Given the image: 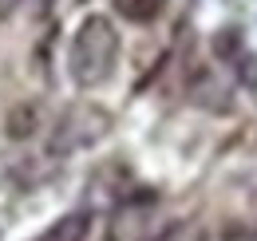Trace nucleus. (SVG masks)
I'll list each match as a JSON object with an SVG mask.
<instances>
[{
    "instance_id": "7ed1b4c3",
    "label": "nucleus",
    "mask_w": 257,
    "mask_h": 241,
    "mask_svg": "<svg viewBox=\"0 0 257 241\" xmlns=\"http://www.w3.org/2000/svg\"><path fill=\"white\" fill-rule=\"evenodd\" d=\"M87 229H91V217L83 210L75 213H64V217H56L44 233H36L32 241H87Z\"/></svg>"
},
{
    "instance_id": "f257e3e1",
    "label": "nucleus",
    "mask_w": 257,
    "mask_h": 241,
    "mask_svg": "<svg viewBox=\"0 0 257 241\" xmlns=\"http://www.w3.org/2000/svg\"><path fill=\"white\" fill-rule=\"evenodd\" d=\"M119 32L111 24V16L91 12L75 36H71V48H67V75L79 91H95L103 87L111 75H115V63H119Z\"/></svg>"
},
{
    "instance_id": "0eeeda50",
    "label": "nucleus",
    "mask_w": 257,
    "mask_h": 241,
    "mask_svg": "<svg viewBox=\"0 0 257 241\" xmlns=\"http://www.w3.org/2000/svg\"><path fill=\"white\" fill-rule=\"evenodd\" d=\"M245 52V40H241V28H218L214 32V56L225 63H233Z\"/></svg>"
},
{
    "instance_id": "9d476101",
    "label": "nucleus",
    "mask_w": 257,
    "mask_h": 241,
    "mask_svg": "<svg viewBox=\"0 0 257 241\" xmlns=\"http://www.w3.org/2000/svg\"><path fill=\"white\" fill-rule=\"evenodd\" d=\"M20 4H24V0H0V20H8V16L20 8Z\"/></svg>"
},
{
    "instance_id": "6e6552de",
    "label": "nucleus",
    "mask_w": 257,
    "mask_h": 241,
    "mask_svg": "<svg viewBox=\"0 0 257 241\" xmlns=\"http://www.w3.org/2000/svg\"><path fill=\"white\" fill-rule=\"evenodd\" d=\"M155 241H206V229H202L198 221H174V225Z\"/></svg>"
},
{
    "instance_id": "1a4fd4ad",
    "label": "nucleus",
    "mask_w": 257,
    "mask_h": 241,
    "mask_svg": "<svg viewBox=\"0 0 257 241\" xmlns=\"http://www.w3.org/2000/svg\"><path fill=\"white\" fill-rule=\"evenodd\" d=\"M233 71H237V79H241L249 91H257V56L253 52H241V56L233 60Z\"/></svg>"
},
{
    "instance_id": "39448f33",
    "label": "nucleus",
    "mask_w": 257,
    "mask_h": 241,
    "mask_svg": "<svg viewBox=\"0 0 257 241\" xmlns=\"http://www.w3.org/2000/svg\"><path fill=\"white\" fill-rule=\"evenodd\" d=\"M111 8L131 24H155L166 8V0H111Z\"/></svg>"
},
{
    "instance_id": "9b49d317",
    "label": "nucleus",
    "mask_w": 257,
    "mask_h": 241,
    "mask_svg": "<svg viewBox=\"0 0 257 241\" xmlns=\"http://www.w3.org/2000/svg\"><path fill=\"white\" fill-rule=\"evenodd\" d=\"M40 4H44V8H48V4H56V0H40Z\"/></svg>"
},
{
    "instance_id": "f03ea898",
    "label": "nucleus",
    "mask_w": 257,
    "mask_h": 241,
    "mask_svg": "<svg viewBox=\"0 0 257 241\" xmlns=\"http://www.w3.org/2000/svg\"><path fill=\"white\" fill-rule=\"evenodd\" d=\"M115 127V115L107 107H99L91 99H79L71 103L60 119L52 123L48 131V154L52 158H67V154H79V151H91L99 147Z\"/></svg>"
},
{
    "instance_id": "423d86ee",
    "label": "nucleus",
    "mask_w": 257,
    "mask_h": 241,
    "mask_svg": "<svg viewBox=\"0 0 257 241\" xmlns=\"http://www.w3.org/2000/svg\"><path fill=\"white\" fill-rule=\"evenodd\" d=\"M218 237L222 241H257V210L241 213V217H225Z\"/></svg>"
},
{
    "instance_id": "20e7f679",
    "label": "nucleus",
    "mask_w": 257,
    "mask_h": 241,
    "mask_svg": "<svg viewBox=\"0 0 257 241\" xmlns=\"http://www.w3.org/2000/svg\"><path fill=\"white\" fill-rule=\"evenodd\" d=\"M40 127H44V119H40V107H36V103H16V107L8 111V127H4V135L24 143V139H32Z\"/></svg>"
}]
</instances>
